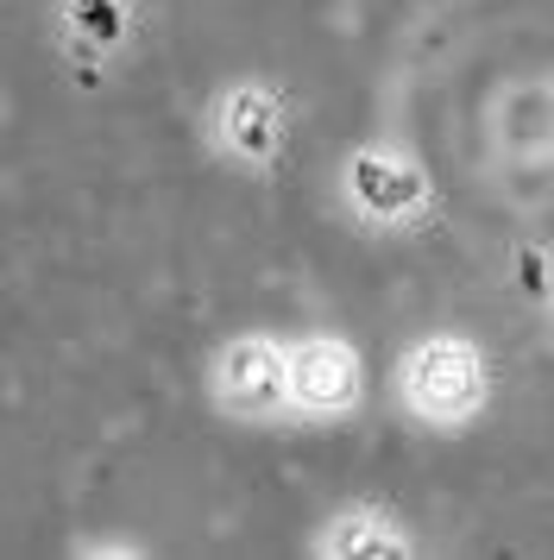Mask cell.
Here are the masks:
<instances>
[{"label":"cell","mask_w":554,"mask_h":560,"mask_svg":"<svg viewBox=\"0 0 554 560\" xmlns=\"http://www.w3.org/2000/svg\"><path fill=\"white\" fill-rule=\"evenodd\" d=\"M309 548H315V555H341V560H403V555H416V541L403 535L397 516H384V510H372V504L334 510Z\"/></svg>","instance_id":"8992f818"},{"label":"cell","mask_w":554,"mask_h":560,"mask_svg":"<svg viewBox=\"0 0 554 560\" xmlns=\"http://www.w3.org/2000/svg\"><path fill=\"white\" fill-rule=\"evenodd\" d=\"M428 202H435V183L397 145H353L341 158V208L353 221H366L378 233H403L409 221L428 214Z\"/></svg>","instance_id":"3957f363"},{"label":"cell","mask_w":554,"mask_h":560,"mask_svg":"<svg viewBox=\"0 0 554 560\" xmlns=\"http://www.w3.org/2000/svg\"><path fill=\"white\" fill-rule=\"evenodd\" d=\"M64 26H70L82 45L114 51V45L132 38V0H64Z\"/></svg>","instance_id":"52a82bcc"},{"label":"cell","mask_w":554,"mask_h":560,"mask_svg":"<svg viewBox=\"0 0 554 560\" xmlns=\"http://www.w3.org/2000/svg\"><path fill=\"white\" fill-rule=\"evenodd\" d=\"M391 397L397 409L428 434H466L492 409V359L473 334L435 328L409 340L391 372Z\"/></svg>","instance_id":"6da1fadb"},{"label":"cell","mask_w":554,"mask_h":560,"mask_svg":"<svg viewBox=\"0 0 554 560\" xmlns=\"http://www.w3.org/2000/svg\"><path fill=\"white\" fill-rule=\"evenodd\" d=\"M366 404V359L347 334H290V422H347Z\"/></svg>","instance_id":"277c9868"},{"label":"cell","mask_w":554,"mask_h":560,"mask_svg":"<svg viewBox=\"0 0 554 560\" xmlns=\"http://www.w3.org/2000/svg\"><path fill=\"white\" fill-rule=\"evenodd\" d=\"M290 145V102L277 95L272 82H233L221 102H215V152L227 164H240L252 177H265Z\"/></svg>","instance_id":"5b68a950"},{"label":"cell","mask_w":554,"mask_h":560,"mask_svg":"<svg viewBox=\"0 0 554 560\" xmlns=\"http://www.w3.org/2000/svg\"><path fill=\"white\" fill-rule=\"evenodd\" d=\"M208 404L240 429L290 422V340L277 334H233L208 365Z\"/></svg>","instance_id":"7a4b0ae2"}]
</instances>
